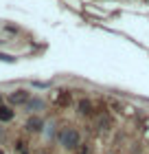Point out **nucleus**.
<instances>
[{
	"label": "nucleus",
	"mask_w": 149,
	"mask_h": 154,
	"mask_svg": "<svg viewBox=\"0 0 149 154\" xmlns=\"http://www.w3.org/2000/svg\"><path fill=\"white\" fill-rule=\"evenodd\" d=\"M59 141H61V145H66V148H77V145H79V132L73 130V128H66L59 134Z\"/></svg>",
	"instance_id": "f257e3e1"
},
{
	"label": "nucleus",
	"mask_w": 149,
	"mask_h": 154,
	"mask_svg": "<svg viewBox=\"0 0 149 154\" xmlns=\"http://www.w3.org/2000/svg\"><path fill=\"white\" fill-rule=\"evenodd\" d=\"M9 101L11 103H16V106H20V103H29V93L26 90H16V93H11L9 95Z\"/></svg>",
	"instance_id": "f03ea898"
},
{
	"label": "nucleus",
	"mask_w": 149,
	"mask_h": 154,
	"mask_svg": "<svg viewBox=\"0 0 149 154\" xmlns=\"http://www.w3.org/2000/svg\"><path fill=\"white\" fill-rule=\"evenodd\" d=\"M42 119H37V117H33V119H29V121H26V130H31V132H40L42 130Z\"/></svg>",
	"instance_id": "7ed1b4c3"
},
{
	"label": "nucleus",
	"mask_w": 149,
	"mask_h": 154,
	"mask_svg": "<svg viewBox=\"0 0 149 154\" xmlns=\"http://www.w3.org/2000/svg\"><path fill=\"white\" fill-rule=\"evenodd\" d=\"M11 117H13V112H11V110L9 108H0V121H11Z\"/></svg>",
	"instance_id": "20e7f679"
},
{
	"label": "nucleus",
	"mask_w": 149,
	"mask_h": 154,
	"mask_svg": "<svg viewBox=\"0 0 149 154\" xmlns=\"http://www.w3.org/2000/svg\"><path fill=\"white\" fill-rule=\"evenodd\" d=\"M26 106H29L31 110H42V108H44V101H42V99H31Z\"/></svg>",
	"instance_id": "39448f33"
},
{
	"label": "nucleus",
	"mask_w": 149,
	"mask_h": 154,
	"mask_svg": "<svg viewBox=\"0 0 149 154\" xmlns=\"http://www.w3.org/2000/svg\"><path fill=\"white\" fill-rule=\"evenodd\" d=\"M0 62H9V64H13L16 57H11V55H7V53H0Z\"/></svg>",
	"instance_id": "423d86ee"
},
{
	"label": "nucleus",
	"mask_w": 149,
	"mask_h": 154,
	"mask_svg": "<svg viewBox=\"0 0 149 154\" xmlns=\"http://www.w3.org/2000/svg\"><path fill=\"white\" fill-rule=\"evenodd\" d=\"M79 108H81V112H90V103H88V101H81Z\"/></svg>",
	"instance_id": "0eeeda50"
},
{
	"label": "nucleus",
	"mask_w": 149,
	"mask_h": 154,
	"mask_svg": "<svg viewBox=\"0 0 149 154\" xmlns=\"http://www.w3.org/2000/svg\"><path fill=\"white\" fill-rule=\"evenodd\" d=\"M0 101H2V97H0ZM0 108H2V106H0Z\"/></svg>",
	"instance_id": "6e6552de"
},
{
	"label": "nucleus",
	"mask_w": 149,
	"mask_h": 154,
	"mask_svg": "<svg viewBox=\"0 0 149 154\" xmlns=\"http://www.w3.org/2000/svg\"><path fill=\"white\" fill-rule=\"evenodd\" d=\"M0 154H2V152H0Z\"/></svg>",
	"instance_id": "1a4fd4ad"
}]
</instances>
